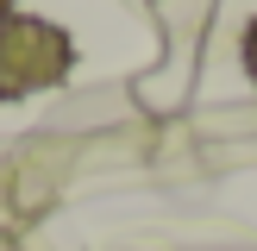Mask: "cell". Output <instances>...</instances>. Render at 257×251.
<instances>
[{
	"label": "cell",
	"instance_id": "cell-1",
	"mask_svg": "<svg viewBox=\"0 0 257 251\" xmlns=\"http://www.w3.org/2000/svg\"><path fill=\"white\" fill-rule=\"evenodd\" d=\"M69 63H75V50L50 19H32V13H7L0 19V100L57 88L69 75Z\"/></svg>",
	"mask_w": 257,
	"mask_h": 251
},
{
	"label": "cell",
	"instance_id": "cell-2",
	"mask_svg": "<svg viewBox=\"0 0 257 251\" xmlns=\"http://www.w3.org/2000/svg\"><path fill=\"white\" fill-rule=\"evenodd\" d=\"M245 69H251V82H257V25L245 32Z\"/></svg>",
	"mask_w": 257,
	"mask_h": 251
},
{
	"label": "cell",
	"instance_id": "cell-3",
	"mask_svg": "<svg viewBox=\"0 0 257 251\" xmlns=\"http://www.w3.org/2000/svg\"><path fill=\"white\" fill-rule=\"evenodd\" d=\"M7 7H13V0H0V19H7Z\"/></svg>",
	"mask_w": 257,
	"mask_h": 251
}]
</instances>
